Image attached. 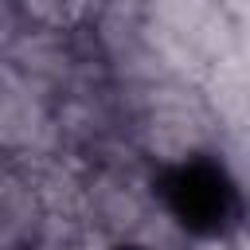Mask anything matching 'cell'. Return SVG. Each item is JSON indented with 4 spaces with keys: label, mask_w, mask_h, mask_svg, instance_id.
<instances>
[{
    "label": "cell",
    "mask_w": 250,
    "mask_h": 250,
    "mask_svg": "<svg viewBox=\"0 0 250 250\" xmlns=\"http://www.w3.org/2000/svg\"><path fill=\"white\" fill-rule=\"evenodd\" d=\"M234 188L215 168H188L176 184V211L188 227L199 230H223V223L234 215Z\"/></svg>",
    "instance_id": "obj_1"
}]
</instances>
